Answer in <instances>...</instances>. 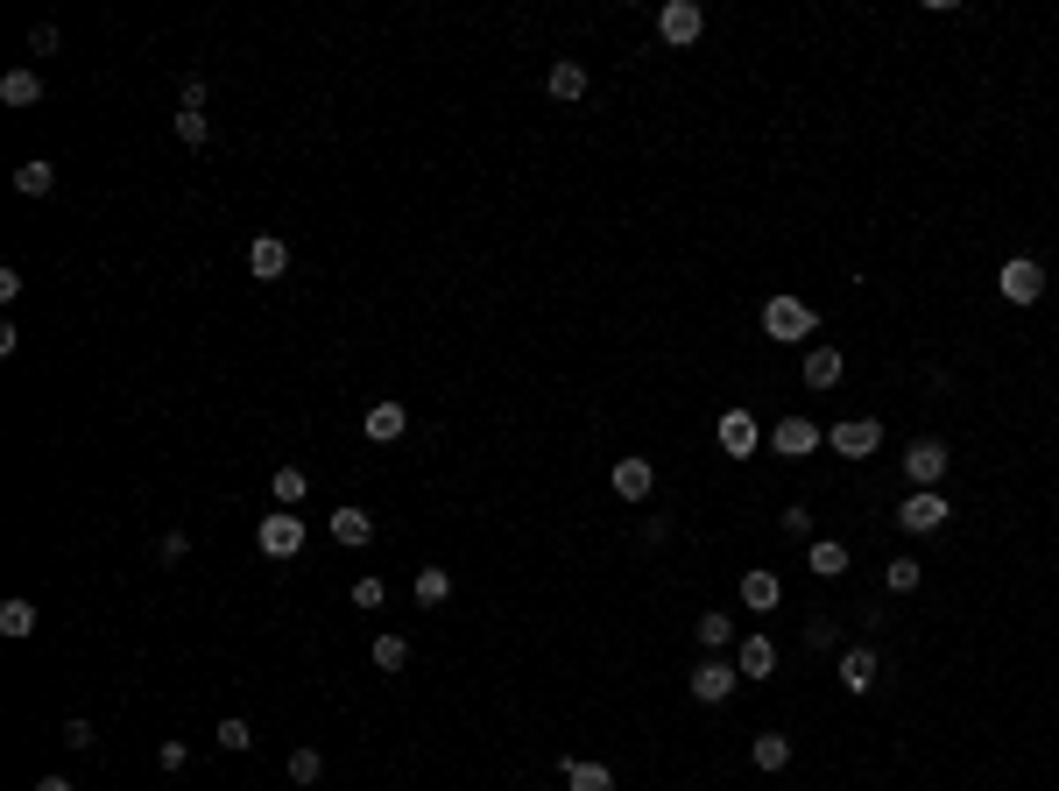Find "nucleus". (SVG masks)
<instances>
[{"label":"nucleus","mask_w":1059,"mask_h":791,"mask_svg":"<svg viewBox=\"0 0 1059 791\" xmlns=\"http://www.w3.org/2000/svg\"><path fill=\"white\" fill-rule=\"evenodd\" d=\"M819 319L813 304H798V297H770L763 304V339H778V347H798V339H813Z\"/></svg>","instance_id":"obj_1"},{"label":"nucleus","mask_w":1059,"mask_h":791,"mask_svg":"<svg viewBox=\"0 0 1059 791\" xmlns=\"http://www.w3.org/2000/svg\"><path fill=\"white\" fill-rule=\"evenodd\" d=\"M658 36L671 43V50H693V43L707 36V8H699V0H664V8H658Z\"/></svg>","instance_id":"obj_2"},{"label":"nucleus","mask_w":1059,"mask_h":791,"mask_svg":"<svg viewBox=\"0 0 1059 791\" xmlns=\"http://www.w3.org/2000/svg\"><path fill=\"white\" fill-rule=\"evenodd\" d=\"M996 290H1003V304H1038V297H1046V268H1038L1032 255H1010L1003 268H996Z\"/></svg>","instance_id":"obj_3"},{"label":"nucleus","mask_w":1059,"mask_h":791,"mask_svg":"<svg viewBox=\"0 0 1059 791\" xmlns=\"http://www.w3.org/2000/svg\"><path fill=\"white\" fill-rule=\"evenodd\" d=\"M255 544L268 551V559H297V551H304V516H297V510H268L262 530H255Z\"/></svg>","instance_id":"obj_4"},{"label":"nucleus","mask_w":1059,"mask_h":791,"mask_svg":"<svg viewBox=\"0 0 1059 791\" xmlns=\"http://www.w3.org/2000/svg\"><path fill=\"white\" fill-rule=\"evenodd\" d=\"M947 495H939V488H912V495L898 502V524L912 530V537H926V530H947Z\"/></svg>","instance_id":"obj_5"},{"label":"nucleus","mask_w":1059,"mask_h":791,"mask_svg":"<svg viewBox=\"0 0 1059 791\" xmlns=\"http://www.w3.org/2000/svg\"><path fill=\"white\" fill-rule=\"evenodd\" d=\"M819 445H827V431H819L813 417H778V424H770V453L778 459H805V453H819Z\"/></svg>","instance_id":"obj_6"},{"label":"nucleus","mask_w":1059,"mask_h":791,"mask_svg":"<svg viewBox=\"0 0 1059 791\" xmlns=\"http://www.w3.org/2000/svg\"><path fill=\"white\" fill-rule=\"evenodd\" d=\"M904 481H912V488H939V481H947V439H912V445H904Z\"/></svg>","instance_id":"obj_7"},{"label":"nucleus","mask_w":1059,"mask_h":791,"mask_svg":"<svg viewBox=\"0 0 1059 791\" xmlns=\"http://www.w3.org/2000/svg\"><path fill=\"white\" fill-rule=\"evenodd\" d=\"M735 685H742V671L727 664V658H707L693 671V699L699 707H727V699H735Z\"/></svg>","instance_id":"obj_8"},{"label":"nucleus","mask_w":1059,"mask_h":791,"mask_svg":"<svg viewBox=\"0 0 1059 791\" xmlns=\"http://www.w3.org/2000/svg\"><path fill=\"white\" fill-rule=\"evenodd\" d=\"M587 64H579V57H551V71H544V93L558 99V107H579V99H587Z\"/></svg>","instance_id":"obj_9"},{"label":"nucleus","mask_w":1059,"mask_h":791,"mask_svg":"<svg viewBox=\"0 0 1059 791\" xmlns=\"http://www.w3.org/2000/svg\"><path fill=\"white\" fill-rule=\"evenodd\" d=\"M742 608H749V615H778V608H784V579L770 573V565H749V573H742Z\"/></svg>","instance_id":"obj_10"},{"label":"nucleus","mask_w":1059,"mask_h":791,"mask_svg":"<svg viewBox=\"0 0 1059 791\" xmlns=\"http://www.w3.org/2000/svg\"><path fill=\"white\" fill-rule=\"evenodd\" d=\"M827 445H833L841 459H869L876 445H883V424H876V417H847V424H833Z\"/></svg>","instance_id":"obj_11"},{"label":"nucleus","mask_w":1059,"mask_h":791,"mask_svg":"<svg viewBox=\"0 0 1059 791\" xmlns=\"http://www.w3.org/2000/svg\"><path fill=\"white\" fill-rule=\"evenodd\" d=\"M607 488H615L622 502H650V488H658V467H650L643 453H629V459H615V474H607Z\"/></svg>","instance_id":"obj_12"},{"label":"nucleus","mask_w":1059,"mask_h":791,"mask_svg":"<svg viewBox=\"0 0 1059 791\" xmlns=\"http://www.w3.org/2000/svg\"><path fill=\"white\" fill-rule=\"evenodd\" d=\"M876 679H883V658L876 650H841V693H876Z\"/></svg>","instance_id":"obj_13"},{"label":"nucleus","mask_w":1059,"mask_h":791,"mask_svg":"<svg viewBox=\"0 0 1059 791\" xmlns=\"http://www.w3.org/2000/svg\"><path fill=\"white\" fill-rule=\"evenodd\" d=\"M841 375H847L841 347H813V353H805V389H841Z\"/></svg>","instance_id":"obj_14"},{"label":"nucleus","mask_w":1059,"mask_h":791,"mask_svg":"<svg viewBox=\"0 0 1059 791\" xmlns=\"http://www.w3.org/2000/svg\"><path fill=\"white\" fill-rule=\"evenodd\" d=\"M756 439H763V431H756L749 410H727V417H721V453H727V459H749Z\"/></svg>","instance_id":"obj_15"},{"label":"nucleus","mask_w":1059,"mask_h":791,"mask_svg":"<svg viewBox=\"0 0 1059 791\" xmlns=\"http://www.w3.org/2000/svg\"><path fill=\"white\" fill-rule=\"evenodd\" d=\"M248 268H255V283H276L282 268H290V248H282L276 233H262V241L248 248Z\"/></svg>","instance_id":"obj_16"},{"label":"nucleus","mask_w":1059,"mask_h":791,"mask_svg":"<svg viewBox=\"0 0 1059 791\" xmlns=\"http://www.w3.org/2000/svg\"><path fill=\"white\" fill-rule=\"evenodd\" d=\"M735 671H742V679H770V671H778V644H770V636H742Z\"/></svg>","instance_id":"obj_17"},{"label":"nucleus","mask_w":1059,"mask_h":791,"mask_svg":"<svg viewBox=\"0 0 1059 791\" xmlns=\"http://www.w3.org/2000/svg\"><path fill=\"white\" fill-rule=\"evenodd\" d=\"M402 424H410V410H402V403H375V410L361 417V431L375 445H389V439H402Z\"/></svg>","instance_id":"obj_18"},{"label":"nucleus","mask_w":1059,"mask_h":791,"mask_svg":"<svg viewBox=\"0 0 1059 791\" xmlns=\"http://www.w3.org/2000/svg\"><path fill=\"white\" fill-rule=\"evenodd\" d=\"M565 791H615V770L587 764V756H565Z\"/></svg>","instance_id":"obj_19"},{"label":"nucleus","mask_w":1059,"mask_h":791,"mask_svg":"<svg viewBox=\"0 0 1059 791\" xmlns=\"http://www.w3.org/2000/svg\"><path fill=\"white\" fill-rule=\"evenodd\" d=\"M14 191H22V199H50V191H57V163L28 156L22 170H14Z\"/></svg>","instance_id":"obj_20"},{"label":"nucleus","mask_w":1059,"mask_h":791,"mask_svg":"<svg viewBox=\"0 0 1059 791\" xmlns=\"http://www.w3.org/2000/svg\"><path fill=\"white\" fill-rule=\"evenodd\" d=\"M325 530H333V544H368V537H375V516L368 510H333Z\"/></svg>","instance_id":"obj_21"},{"label":"nucleus","mask_w":1059,"mask_h":791,"mask_svg":"<svg viewBox=\"0 0 1059 791\" xmlns=\"http://www.w3.org/2000/svg\"><path fill=\"white\" fill-rule=\"evenodd\" d=\"M805 565H813L819 579H841L847 573V544H841V537H819V544L805 551Z\"/></svg>","instance_id":"obj_22"},{"label":"nucleus","mask_w":1059,"mask_h":791,"mask_svg":"<svg viewBox=\"0 0 1059 791\" xmlns=\"http://www.w3.org/2000/svg\"><path fill=\"white\" fill-rule=\"evenodd\" d=\"M749 764L756 770H784V764H792V735H778V728H770V735H756L749 742Z\"/></svg>","instance_id":"obj_23"},{"label":"nucleus","mask_w":1059,"mask_h":791,"mask_svg":"<svg viewBox=\"0 0 1059 791\" xmlns=\"http://www.w3.org/2000/svg\"><path fill=\"white\" fill-rule=\"evenodd\" d=\"M36 99H43L36 71H8V79H0V107H36Z\"/></svg>","instance_id":"obj_24"},{"label":"nucleus","mask_w":1059,"mask_h":791,"mask_svg":"<svg viewBox=\"0 0 1059 791\" xmlns=\"http://www.w3.org/2000/svg\"><path fill=\"white\" fill-rule=\"evenodd\" d=\"M453 601V573H445V565H424V573H417V608H445Z\"/></svg>","instance_id":"obj_25"},{"label":"nucleus","mask_w":1059,"mask_h":791,"mask_svg":"<svg viewBox=\"0 0 1059 791\" xmlns=\"http://www.w3.org/2000/svg\"><path fill=\"white\" fill-rule=\"evenodd\" d=\"M883 579H890V594H918L926 587V559H890Z\"/></svg>","instance_id":"obj_26"},{"label":"nucleus","mask_w":1059,"mask_h":791,"mask_svg":"<svg viewBox=\"0 0 1059 791\" xmlns=\"http://www.w3.org/2000/svg\"><path fill=\"white\" fill-rule=\"evenodd\" d=\"M268 495H276L282 510H297V502H304V467H276L268 474Z\"/></svg>","instance_id":"obj_27"},{"label":"nucleus","mask_w":1059,"mask_h":791,"mask_svg":"<svg viewBox=\"0 0 1059 791\" xmlns=\"http://www.w3.org/2000/svg\"><path fill=\"white\" fill-rule=\"evenodd\" d=\"M0 636H14V644L36 636V608H28V601H0Z\"/></svg>","instance_id":"obj_28"},{"label":"nucleus","mask_w":1059,"mask_h":791,"mask_svg":"<svg viewBox=\"0 0 1059 791\" xmlns=\"http://www.w3.org/2000/svg\"><path fill=\"white\" fill-rule=\"evenodd\" d=\"M693 636H699L707 650H727V644H735V622H727L721 608H713V615H699V622H693Z\"/></svg>","instance_id":"obj_29"},{"label":"nucleus","mask_w":1059,"mask_h":791,"mask_svg":"<svg viewBox=\"0 0 1059 791\" xmlns=\"http://www.w3.org/2000/svg\"><path fill=\"white\" fill-rule=\"evenodd\" d=\"M368 658H375V671H402V664H410V644H402V636H389V630H382V636H375V650H368Z\"/></svg>","instance_id":"obj_30"},{"label":"nucleus","mask_w":1059,"mask_h":791,"mask_svg":"<svg viewBox=\"0 0 1059 791\" xmlns=\"http://www.w3.org/2000/svg\"><path fill=\"white\" fill-rule=\"evenodd\" d=\"M213 742L241 756V750H255V728H248V721H219V728H213Z\"/></svg>","instance_id":"obj_31"},{"label":"nucleus","mask_w":1059,"mask_h":791,"mask_svg":"<svg viewBox=\"0 0 1059 791\" xmlns=\"http://www.w3.org/2000/svg\"><path fill=\"white\" fill-rule=\"evenodd\" d=\"M177 142H184V148H205V142H213V121H205V113H177Z\"/></svg>","instance_id":"obj_32"},{"label":"nucleus","mask_w":1059,"mask_h":791,"mask_svg":"<svg viewBox=\"0 0 1059 791\" xmlns=\"http://www.w3.org/2000/svg\"><path fill=\"white\" fill-rule=\"evenodd\" d=\"M382 601H389V587H382L375 573H361V579H353V608H382Z\"/></svg>","instance_id":"obj_33"},{"label":"nucleus","mask_w":1059,"mask_h":791,"mask_svg":"<svg viewBox=\"0 0 1059 791\" xmlns=\"http://www.w3.org/2000/svg\"><path fill=\"white\" fill-rule=\"evenodd\" d=\"M318 770H325L318 750H297V756H290V778H297V784H318Z\"/></svg>","instance_id":"obj_34"},{"label":"nucleus","mask_w":1059,"mask_h":791,"mask_svg":"<svg viewBox=\"0 0 1059 791\" xmlns=\"http://www.w3.org/2000/svg\"><path fill=\"white\" fill-rule=\"evenodd\" d=\"M57 43H64V36H57V28H50V22H36V28H28V50H36V57H50V50H57Z\"/></svg>","instance_id":"obj_35"},{"label":"nucleus","mask_w":1059,"mask_h":791,"mask_svg":"<svg viewBox=\"0 0 1059 791\" xmlns=\"http://www.w3.org/2000/svg\"><path fill=\"white\" fill-rule=\"evenodd\" d=\"M64 742H71V750H93V721H85V714H79V721H64Z\"/></svg>","instance_id":"obj_36"},{"label":"nucleus","mask_w":1059,"mask_h":791,"mask_svg":"<svg viewBox=\"0 0 1059 791\" xmlns=\"http://www.w3.org/2000/svg\"><path fill=\"white\" fill-rule=\"evenodd\" d=\"M156 764H163V770H184V764H191V750H184V742H163Z\"/></svg>","instance_id":"obj_37"},{"label":"nucleus","mask_w":1059,"mask_h":791,"mask_svg":"<svg viewBox=\"0 0 1059 791\" xmlns=\"http://www.w3.org/2000/svg\"><path fill=\"white\" fill-rule=\"evenodd\" d=\"M177 99H184V113H205V79H184V93H177Z\"/></svg>","instance_id":"obj_38"},{"label":"nucleus","mask_w":1059,"mask_h":791,"mask_svg":"<svg viewBox=\"0 0 1059 791\" xmlns=\"http://www.w3.org/2000/svg\"><path fill=\"white\" fill-rule=\"evenodd\" d=\"M784 530L805 537V530H813V510H805V502H792V510H784Z\"/></svg>","instance_id":"obj_39"},{"label":"nucleus","mask_w":1059,"mask_h":791,"mask_svg":"<svg viewBox=\"0 0 1059 791\" xmlns=\"http://www.w3.org/2000/svg\"><path fill=\"white\" fill-rule=\"evenodd\" d=\"M805 644H813V650H827V644H833V630H827V615H813V622H805Z\"/></svg>","instance_id":"obj_40"},{"label":"nucleus","mask_w":1059,"mask_h":791,"mask_svg":"<svg viewBox=\"0 0 1059 791\" xmlns=\"http://www.w3.org/2000/svg\"><path fill=\"white\" fill-rule=\"evenodd\" d=\"M36 791H79V784H71V778H43Z\"/></svg>","instance_id":"obj_41"}]
</instances>
